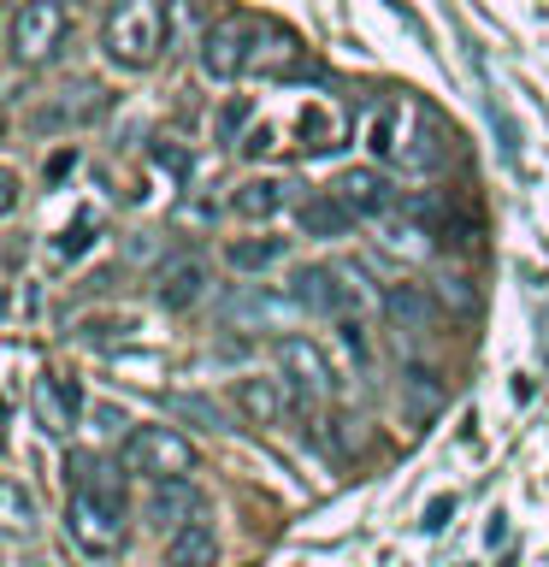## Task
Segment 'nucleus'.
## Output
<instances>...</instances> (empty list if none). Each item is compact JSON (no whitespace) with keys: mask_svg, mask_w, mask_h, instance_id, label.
I'll list each match as a JSON object with an SVG mask.
<instances>
[{"mask_svg":"<svg viewBox=\"0 0 549 567\" xmlns=\"http://www.w3.org/2000/svg\"><path fill=\"white\" fill-rule=\"evenodd\" d=\"M18 207V177L7 172V177H0V213H12Z\"/></svg>","mask_w":549,"mask_h":567,"instance_id":"32","label":"nucleus"},{"mask_svg":"<svg viewBox=\"0 0 549 567\" xmlns=\"http://www.w3.org/2000/svg\"><path fill=\"white\" fill-rule=\"evenodd\" d=\"M65 30H71V18H65L60 0H24V7L12 12V53H18V65L53 60V53L65 48Z\"/></svg>","mask_w":549,"mask_h":567,"instance_id":"7","label":"nucleus"},{"mask_svg":"<svg viewBox=\"0 0 549 567\" xmlns=\"http://www.w3.org/2000/svg\"><path fill=\"white\" fill-rule=\"evenodd\" d=\"M207 266L195 260V255H177L159 266V278H154V296H159V308H172V313H189V308H201L207 301Z\"/></svg>","mask_w":549,"mask_h":567,"instance_id":"10","label":"nucleus"},{"mask_svg":"<svg viewBox=\"0 0 549 567\" xmlns=\"http://www.w3.org/2000/svg\"><path fill=\"white\" fill-rule=\"evenodd\" d=\"M301 148L308 154H336L349 148V113L336 101H308L301 106Z\"/></svg>","mask_w":549,"mask_h":567,"instance_id":"15","label":"nucleus"},{"mask_svg":"<svg viewBox=\"0 0 549 567\" xmlns=\"http://www.w3.org/2000/svg\"><path fill=\"white\" fill-rule=\"evenodd\" d=\"M101 48L106 60L136 71L148 65L159 48H166V0H113L106 7V24H101Z\"/></svg>","mask_w":549,"mask_h":567,"instance_id":"5","label":"nucleus"},{"mask_svg":"<svg viewBox=\"0 0 549 567\" xmlns=\"http://www.w3.org/2000/svg\"><path fill=\"white\" fill-rule=\"evenodd\" d=\"M331 326H336V349H343L354 367H361V372L379 367V354H372V326H366V313H343V319H331Z\"/></svg>","mask_w":549,"mask_h":567,"instance_id":"22","label":"nucleus"},{"mask_svg":"<svg viewBox=\"0 0 549 567\" xmlns=\"http://www.w3.org/2000/svg\"><path fill=\"white\" fill-rule=\"evenodd\" d=\"M437 290H443V296H449V301H455V308H467V301H473V296H467V284H460V278H443V284H437Z\"/></svg>","mask_w":549,"mask_h":567,"instance_id":"31","label":"nucleus"},{"mask_svg":"<svg viewBox=\"0 0 549 567\" xmlns=\"http://www.w3.org/2000/svg\"><path fill=\"white\" fill-rule=\"evenodd\" d=\"M290 402H296V390H290L283 372H278V379H237V414L248 425H278Z\"/></svg>","mask_w":549,"mask_h":567,"instance_id":"12","label":"nucleus"},{"mask_svg":"<svg viewBox=\"0 0 549 567\" xmlns=\"http://www.w3.org/2000/svg\"><path fill=\"white\" fill-rule=\"evenodd\" d=\"M83 248H89V219H77V225H71V230H65V243H60V255H83Z\"/></svg>","mask_w":549,"mask_h":567,"instance_id":"30","label":"nucleus"},{"mask_svg":"<svg viewBox=\"0 0 549 567\" xmlns=\"http://www.w3.org/2000/svg\"><path fill=\"white\" fill-rule=\"evenodd\" d=\"M366 148L390 172H437L449 159V124L437 118V106H425L419 95H390L372 106L366 118Z\"/></svg>","mask_w":549,"mask_h":567,"instance_id":"2","label":"nucleus"},{"mask_svg":"<svg viewBox=\"0 0 549 567\" xmlns=\"http://www.w3.org/2000/svg\"><path fill=\"white\" fill-rule=\"evenodd\" d=\"M343 202L361 213V219H379V213L396 207V195H390V177L379 166H349V172H336V184H331Z\"/></svg>","mask_w":549,"mask_h":567,"instance_id":"13","label":"nucleus"},{"mask_svg":"<svg viewBox=\"0 0 549 567\" xmlns=\"http://www.w3.org/2000/svg\"><path fill=\"white\" fill-rule=\"evenodd\" d=\"M0 520H7L12 538H30V532H35V503H30V491L18 485V478L0 485Z\"/></svg>","mask_w":549,"mask_h":567,"instance_id":"23","label":"nucleus"},{"mask_svg":"<svg viewBox=\"0 0 549 567\" xmlns=\"http://www.w3.org/2000/svg\"><path fill=\"white\" fill-rule=\"evenodd\" d=\"M195 514H201V491H195L189 478H159L148 491V526L177 532L184 520H195Z\"/></svg>","mask_w":549,"mask_h":567,"instance_id":"17","label":"nucleus"},{"mask_svg":"<svg viewBox=\"0 0 549 567\" xmlns=\"http://www.w3.org/2000/svg\"><path fill=\"white\" fill-rule=\"evenodd\" d=\"M278 372L283 379H290V390L301 402H336V379H343V372H336V361L319 343H308V337H283L278 343Z\"/></svg>","mask_w":549,"mask_h":567,"instance_id":"8","label":"nucleus"},{"mask_svg":"<svg viewBox=\"0 0 549 567\" xmlns=\"http://www.w3.org/2000/svg\"><path fill=\"white\" fill-rule=\"evenodd\" d=\"M354 219H361V213H354V207H349L336 189H319V195H308V202L296 207L301 237H349Z\"/></svg>","mask_w":549,"mask_h":567,"instance_id":"14","label":"nucleus"},{"mask_svg":"<svg viewBox=\"0 0 549 567\" xmlns=\"http://www.w3.org/2000/svg\"><path fill=\"white\" fill-rule=\"evenodd\" d=\"M248 113H255V106H248V101H230L225 113H219V136H225V142H237V131L248 124Z\"/></svg>","mask_w":549,"mask_h":567,"instance_id":"27","label":"nucleus"},{"mask_svg":"<svg viewBox=\"0 0 549 567\" xmlns=\"http://www.w3.org/2000/svg\"><path fill=\"white\" fill-rule=\"evenodd\" d=\"M172 567H219V532H213L207 514H195L172 532V549H166Z\"/></svg>","mask_w":549,"mask_h":567,"instance_id":"18","label":"nucleus"},{"mask_svg":"<svg viewBox=\"0 0 549 567\" xmlns=\"http://www.w3.org/2000/svg\"><path fill=\"white\" fill-rule=\"evenodd\" d=\"M177 414H184V420H195L201 432H230L225 408H219V402H207V396H177Z\"/></svg>","mask_w":549,"mask_h":567,"instance_id":"25","label":"nucleus"},{"mask_svg":"<svg viewBox=\"0 0 549 567\" xmlns=\"http://www.w3.org/2000/svg\"><path fill=\"white\" fill-rule=\"evenodd\" d=\"M384 313L402 337H419L437 326V290L432 284H390L384 290Z\"/></svg>","mask_w":549,"mask_h":567,"instance_id":"11","label":"nucleus"},{"mask_svg":"<svg viewBox=\"0 0 549 567\" xmlns=\"http://www.w3.org/2000/svg\"><path fill=\"white\" fill-rule=\"evenodd\" d=\"M77 402H83V390L71 372H42L30 390V414L35 425H42L48 437H71V425H77Z\"/></svg>","mask_w":549,"mask_h":567,"instance_id":"9","label":"nucleus"},{"mask_svg":"<svg viewBox=\"0 0 549 567\" xmlns=\"http://www.w3.org/2000/svg\"><path fill=\"white\" fill-rule=\"evenodd\" d=\"M201 71L219 83H237V78H308V53L290 30L266 24L255 12H237V18H219L201 42Z\"/></svg>","mask_w":549,"mask_h":567,"instance_id":"1","label":"nucleus"},{"mask_svg":"<svg viewBox=\"0 0 549 567\" xmlns=\"http://www.w3.org/2000/svg\"><path fill=\"white\" fill-rule=\"evenodd\" d=\"M290 301L319 319H343V313H366L379 290L366 284V272L354 260H325V266H301L290 284Z\"/></svg>","mask_w":549,"mask_h":567,"instance_id":"4","label":"nucleus"},{"mask_svg":"<svg viewBox=\"0 0 549 567\" xmlns=\"http://www.w3.org/2000/svg\"><path fill=\"white\" fill-rule=\"evenodd\" d=\"M77 485H71V508H65V526L77 549L89 556H113L131 532V503H124V473L131 467H106V461H71Z\"/></svg>","mask_w":549,"mask_h":567,"instance_id":"3","label":"nucleus"},{"mask_svg":"<svg viewBox=\"0 0 549 567\" xmlns=\"http://www.w3.org/2000/svg\"><path fill=\"white\" fill-rule=\"evenodd\" d=\"M154 255H159V237H131V243H124V260H131V266L154 260Z\"/></svg>","mask_w":549,"mask_h":567,"instance_id":"28","label":"nucleus"},{"mask_svg":"<svg viewBox=\"0 0 549 567\" xmlns=\"http://www.w3.org/2000/svg\"><path fill=\"white\" fill-rule=\"evenodd\" d=\"M449 514H455V496H437V503L425 508V532H443V526H449Z\"/></svg>","mask_w":549,"mask_h":567,"instance_id":"29","label":"nucleus"},{"mask_svg":"<svg viewBox=\"0 0 549 567\" xmlns=\"http://www.w3.org/2000/svg\"><path fill=\"white\" fill-rule=\"evenodd\" d=\"M283 237H230L225 243V260H230V272H266V266H278L283 260Z\"/></svg>","mask_w":549,"mask_h":567,"instance_id":"20","label":"nucleus"},{"mask_svg":"<svg viewBox=\"0 0 549 567\" xmlns=\"http://www.w3.org/2000/svg\"><path fill=\"white\" fill-rule=\"evenodd\" d=\"M283 202H290L283 177H248V184L230 189V213L237 219H272V213H283Z\"/></svg>","mask_w":549,"mask_h":567,"instance_id":"19","label":"nucleus"},{"mask_svg":"<svg viewBox=\"0 0 549 567\" xmlns=\"http://www.w3.org/2000/svg\"><path fill=\"white\" fill-rule=\"evenodd\" d=\"M372 225H379V243L390 248V255H402V260H425V255H432V225H425L414 207H407V213L390 207Z\"/></svg>","mask_w":549,"mask_h":567,"instance_id":"16","label":"nucleus"},{"mask_svg":"<svg viewBox=\"0 0 549 567\" xmlns=\"http://www.w3.org/2000/svg\"><path fill=\"white\" fill-rule=\"evenodd\" d=\"M131 331H136L131 313H89V319H77L83 343H118V337H131Z\"/></svg>","mask_w":549,"mask_h":567,"instance_id":"24","label":"nucleus"},{"mask_svg":"<svg viewBox=\"0 0 549 567\" xmlns=\"http://www.w3.org/2000/svg\"><path fill=\"white\" fill-rule=\"evenodd\" d=\"M402 396H407V420H419V414H437V408L449 402V390H443V379L432 367H407L402 372Z\"/></svg>","mask_w":549,"mask_h":567,"instance_id":"21","label":"nucleus"},{"mask_svg":"<svg viewBox=\"0 0 549 567\" xmlns=\"http://www.w3.org/2000/svg\"><path fill=\"white\" fill-rule=\"evenodd\" d=\"M118 461H124L131 473H142L148 485H159V478H189V473H195L189 437L172 432V425H136V432L118 443Z\"/></svg>","mask_w":549,"mask_h":567,"instance_id":"6","label":"nucleus"},{"mask_svg":"<svg viewBox=\"0 0 549 567\" xmlns=\"http://www.w3.org/2000/svg\"><path fill=\"white\" fill-rule=\"evenodd\" d=\"M65 172H71V154H53V166H48V184H60Z\"/></svg>","mask_w":549,"mask_h":567,"instance_id":"33","label":"nucleus"},{"mask_svg":"<svg viewBox=\"0 0 549 567\" xmlns=\"http://www.w3.org/2000/svg\"><path fill=\"white\" fill-rule=\"evenodd\" d=\"M95 432H101V437H118V443L131 437V432H124V414H118L113 402H95Z\"/></svg>","mask_w":549,"mask_h":567,"instance_id":"26","label":"nucleus"}]
</instances>
